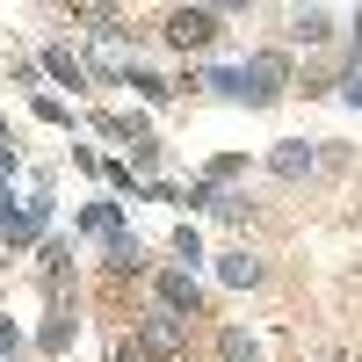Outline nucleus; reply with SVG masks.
Here are the masks:
<instances>
[{"mask_svg":"<svg viewBox=\"0 0 362 362\" xmlns=\"http://www.w3.org/2000/svg\"><path fill=\"white\" fill-rule=\"evenodd\" d=\"M167 29H174V44H210L218 37V15H174Z\"/></svg>","mask_w":362,"mask_h":362,"instance_id":"obj_1","label":"nucleus"}]
</instances>
